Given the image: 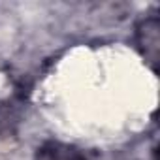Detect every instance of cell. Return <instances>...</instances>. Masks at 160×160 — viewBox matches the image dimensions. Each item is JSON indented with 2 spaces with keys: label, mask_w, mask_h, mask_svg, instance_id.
Returning a JSON list of instances; mask_svg holds the SVG:
<instances>
[{
  "label": "cell",
  "mask_w": 160,
  "mask_h": 160,
  "mask_svg": "<svg viewBox=\"0 0 160 160\" xmlns=\"http://www.w3.org/2000/svg\"><path fill=\"white\" fill-rule=\"evenodd\" d=\"M34 160H87V154L73 143L47 139L36 149Z\"/></svg>",
  "instance_id": "6da1fadb"
},
{
  "label": "cell",
  "mask_w": 160,
  "mask_h": 160,
  "mask_svg": "<svg viewBox=\"0 0 160 160\" xmlns=\"http://www.w3.org/2000/svg\"><path fill=\"white\" fill-rule=\"evenodd\" d=\"M136 43L141 49L143 57L154 64L156 57H158V17L156 15L145 17L138 23V27H136Z\"/></svg>",
  "instance_id": "7a4b0ae2"
}]
</instances>
